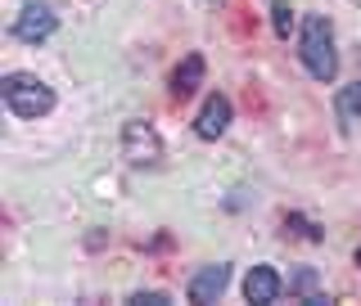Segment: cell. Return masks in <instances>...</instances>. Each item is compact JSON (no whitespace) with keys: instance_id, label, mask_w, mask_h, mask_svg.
Here are the masks:
<instances>
[{"instance_id":"cell-1","label":"cell","mask_w":361,"mask_h":306,"mask_svg":"<svg viewBox=\"0 0 361 306\" xmlns=\"http://www.w3.org/2000/svg\"><path fill=\"white\" fill-rule=\"evenodd\" d=\"M302 68L316 77V82H334V72H338V54H334V32H330V23L325 18H307L302 23Z\"/></svg>"},{"instance_id":"cell-2","label":"cell","mask_w":361,"mask_h":306,"mask_svg":"<svg viewBox=\"0 0 361 306\" xmlns=\"http://www.w3.org/2000/svg\"><path fill=\"white\" fill-rule=\"evenodd\" d=\"M0 95H5L9 113H18V117H45L54 108V90L32 72H9L0 82Z\"/></svg>"},{"instance_id":"cell-3","label":"cell","mask_w":361,"mask_h":306,"mask_svg":"<svg viewBox=\"0 0 361 306\" xmlns=\"http://www.w3.org/2000/svg\"><path fill=\"white\" fill-rule=\"evenodd\" d=\"M122 158L135 167H154L163 158V140H158V131L149 122H127L122 127Z\"/></svg>"},{"instance_id":"cell-4","label":"cell","mask_w":361,"mask_h":306,"mask_svg":"<svg viewBox=\"0 0 361 306\" xmlns=\"http://www.w3.org/2000/svg\"><path fill=\"white\" fill-rule=\"evenodd\" d=\"M54 27H59V18L50 14L45 5H23L18 14H14V37L23 41V45H41V41H50L54 37Z\"/></svg>"},{"instance_id":"cell-5","label":"cell","mask_w":361,"mask_h":306,"mask_svg":"<svg viewBox=\"0 0 361 306\" xmlns=\"http://www.w3.org/2000/svg\"><path fill=\"white\" fill-rule=\"evenodd\" d=\"M280 293H285V279H280L271 266H253V270H248V279H244V298H248V302L276 306Z\"/></svg>"},{"instance_id":"cell-6","label":"cell","mask_w":361,"mask_h":306,"mask_svg":"<svg viewBox=\"0 0 361 306\" xmlns=\"http://www.w3.org/2000/svg\"><path fill=\"white\" fill-rule=\"evenodd\" d=\"M226 127H231V99H226V95H208L203 108H199V117H195V131L203 135V140H217Z\"/></svg>"},{"instance_id":"cell-7","label":"cell","mask_w":361,"mask_h":306,"mask_svg":"<svg viewBox=\"0 0 361 306\" xmlns=\"http://www.w3.org/2000/svg\"><path fill=\"white\" fill-rule=\"evenodd\" d=\"M226 284H231V266H203L195 279H190V302H217Z\"/></svg>"},{"instance_id":"cell-8","label":"cell","mask_w":361,"mask_h":306,"mask_svg":"<svg viewBox=\"0 0 361 306\" xmlns=\"http://www.w3.org/2000/svg\"><path fill=\"white\" fill-rule=\"evenodd\" d=\"M199 86H203V59H199V54H185V59L176 63V72H172V95L190 99Z\"/></svg>"},{"instance_id":"cell-9","label":"cell","mask_w":361,"mask_h":306,"mask_svg":"<svg viewBox=\"0 0 361 306\" xmlns=\"http://www.w3.org/2000/svg\"><path fill=\"white\" fill-rule=\"evenodd\" d=\"M289 288L298 293V298L307 302V306H325V302H330V298H325V293H321V284H316V270H307V266H298V270H293Z\"/></svg>"},{"instance_id":"cell-10","label":"cell","mask_w":361,"mask_h":306,"mask_svg":"<svg viewBox=\"0 0 361 306\" xmlns=\"http://www.w3.org/2000/svg\"><path fill=\"white\" fill-rule=\"evenodd\" d=\"M271 23H276V37H289V27H293V5L289 0H276V5H271Z\"/></svg>"},{"instance_id":"cell-11","label":"cell","mask_w":361,"mask_h":306,"mask_svg":"<svg viewBox=\"0 0 361 306\" xmlns=\"http://www.w3.org/2000/svg\"><path fill=\"white\" fill-rule=\"evenodd\" d=\"M338 108H343V117H361V82L343 86V95H338Z\"/></svg>"},{"instance_id":"cell-12","label":"cell","mask_w":361,"mask_h":306,"mask_svg":"<svg viewBox=\"0 0 361 306\" xmlns=\"http://www.w3.org/2000/svg\"><path fill=\"white\" fill-rule=\"evenodd\" d=\"M285 230H293V234H302V239H312V243L321 239V230H316L312 221H302V217H289V221H285Z\"/></svg>"},{"instance_id":"cell-13","label":"cell","mask_w":361,"mask_h":306,"mask_svg":"<svg viewBox=\"0 0 361 306\" xmlns=\"http://www.w3.org/2000/svg\"><path fill=\"white\" fill-rule=\"evenodd\" d=\"M131 306H172V298L167 293H135Z\"/></svg>"},{"instance_id":"cell-14","label":"cell","mask_w":361,"mask_h":306,"mask_svg":"<svg viewBox=\"0 0 361 306\" xmlns=\"http://www.w3.org/2000/svg\"><path fill=\"white\" fill-rule=\"evenodd\" d=\"M357 266H361V248H357Z\"/></svg>"}]
</instances>
